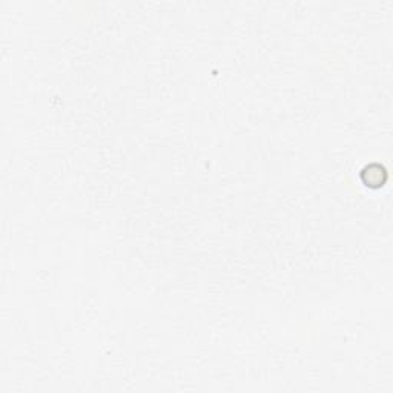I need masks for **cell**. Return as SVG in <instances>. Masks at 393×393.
Here are the masks:
<instances>
[{"label":"cell","instance_id":"1","mask_svg":"<svg viewBox=\"0 0 393 393\" xmlns=\"http://www.w3.org/2000/svg\"><path fill=\"white\" fill-rule=\"evenodd\" d=\"M360 179L363 181V185L366 188L380 189L387 183L389 174H387V170H385L381 163L374 161V163H369L363 167L360 172Z\"/></svg>","mask_w":393,"mask_h":393}]
</instances>
